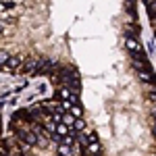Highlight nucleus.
Segmentation results:
<instances>
[{"instance_id": "f257e3e1", "label": "nucleus", "mask_w": 156, "mask_h": 156, "mask_svg": "<svg viewBox=\"0 0 156 156\" xmlns=\"http://www.w3.org/2000/svg\"><path fill=\"white\" fill-rule=\"evenodd\" d=\"M77 150L81 156H102V146L94 131L81 129L77 135Z\"/></svg>"}]
</instances>
